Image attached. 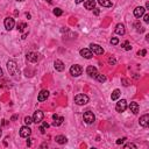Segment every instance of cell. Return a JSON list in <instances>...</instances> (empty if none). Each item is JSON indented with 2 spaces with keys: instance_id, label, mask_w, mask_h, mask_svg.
Wrapping results in <instances>:
<instances>
[{
  "instance_id": "cell-10",
  "label": "cell",
  "mask_w": 149,
  "mask_h": 149,
  "mask_svg": "<svg viewBox=\"0 0 149 149\" xmlns=\"http://www.w3.org/2000/svg\"><path fill=\"white\" fill-rule=\"evenodd\" d=\"M80 56L86 58V60H90V58H92V56H93V52L90 50V49L84 48V49H82L80 50Z\"/></svg>"
},
{
  "instance_id": "cell-15",
  "label": "cell",
  "mask_w": 149,
  "mask_h": 149,
  "mask_svg": "<svg viewBox=\"0 0 149 149\" xmlns=\"http://www.w3.org/2000/svg\"><path fill=\"white\" fill-rule=\"evenodd\" d=\"M145 12H146V8L140 6V7H136L134 10V15H135V17H141V16H143Z\"/></svg>"
},
{
  "instance_id": "cell-7",
  "label": "cell",
  "mask_w": 149,
  "mask_h": 149,
  "mask_svg": "<svg viewBox=\"0 0 149 149\" xmlns=\"http://www.w3.org/2000/svg\"><path fill=\"white\" fill-rule=\"evenodd\" d=\"M43 112L42 111H35L34 114H33V122H35V124H40V122H42L43 120Z\"/></svg>"
},
{
  "instance_id": "cell-3",
  "label": "cell",
  "mask_w": 149,
  "mask_h": 149,
  "mask_svg": "<svg viewBox=\"0 0 149 149\" xmlns=\"http://www.w3.org/2000/svg\"><path fill=\"white\" fill-rule=\"evenodd\" d=\"M83 119H84V121H85L87 125H91V124H93V122L96 121V116H94V114H93L91 111H87V112L84 113Z\"/></svg>"
},
{
  "instance_id": "cell-36",
  "label": "cell",
  "mask_w": 149,
  "mask_h": 149,
  "mask_svg": "<svg viewBox=\"0 0 149 149\" xmlns=\"http://www.w3.org/2000/svg\"><path fill=\"white\" fill-rule=\"evenodd\" d=\"M42 128H44V129H47V128H49V124H47V122H43L42 126H41Z\"/></svg>"
},
{
  "instance_id": "cell-41",
  "label": "cell",
  "mask_w": 149,
  "mask_h": 149,
  "mask_svg": "<svg viewBox=\"0 0 149 149\" xmlns=\"http://www.w3.org/2000/svg\"><path fill=\"white\" fill-rule=\"evenodd\" d=\"M146 8H147V10H149V2H148V1L146 2Z\"/></svg>"
},
{
  "instance_id": "cell-19",
  "label": "cell",
  "mask_w": 149,
  "mask_h": 149,
  "mask_svg": "<svg viewBox=\"0 0 149 149\" xmlns=\"http://www.w3.org/2000/svg\"><path fill=\"white\" fill-rule=\"evenodd\" d=\"M139 104L138 103H135V101H133V103H130L129 104V110H130V112L133 113V114H138L139 113Z\"/></svg>"
},
{
  "instance_id": "cell-18",
  "label": "cell",
  "mask_w": 149,
  "mask_h": 149,
  "mask_svg": "<svg viewBox=\"0 0 149 149\" xmlns=\"http://www.w3.org/2000/svg\"><path fill=\"white\" fill-rule=\"evenodd\" d=\"M84 7L89 11H92L96 8V1L94 0H89V1H85L84 2Z\"/></svg>"
},
{
  "instance_id": "cell-44",
  "label": "cell",
  "mask_w": 149,
  "mask_h": 149,
  "mask_svg": "<svg viewBox=\"0 0 149 149\" xmlns=\"http://www.w3.org/2000/svg\"><path fill=\"white\" fill-rule=\"evenodd\" d=\"M1 134H2V132H1V127H0V138H1Z\"/></svg>"
},
{
  "instance_id": "cell-31",
  "label": "cell",
  "mask_w": 149,
  "mask_h": 149,
  "mask_svg": "<svg viewBox=\"0 0 149 149\" xmlns=\"http://www.w3.org/2000/svg\"><path fill=\"white\" fill-rule=\"evenodd\" d=\"M126 138H122V139H118V140H116V145H122V143H124V142L125 141H126Z\"/></svg>"
},
{
  "instance_id": "cell-8",
  "label": "cell",
  "mask_w": 149,
  "mask_h": 149,
  "mask_svg": "<svg viewBox=\"0 0 149 149\" xmlns=\"http://www.w3.org/2000/svg\"><path fill=\"white\" fill-rule=\"evenodd\" d=\"M4 25H5V28L7 29V30H12V29L14 28L15 22H14L13 17H6L5 21H4Z\"/></svg>"
},
{
  "instance_id": "cell-45",
  "label": "cell",
  "mask_w": 149,
  "mask_h": 149,
  "mask_svg": "<svg viewBox=\"0 0 149 149\" xmlns=\"http://www.w3.org/2000/svg\"><path fill=\"white\" fill-rule=\"evenodd\" d=\"M16 1H19V2H22V1H25V0H16Z\"/></svg>"
},
{
  "instance_id": "cell-4",
  "label": "cell",
  "mask_w": 149,
  "mask_h": 149,
  "mask_svg": "<svg viewBox=\"0 0 149 149\" xmlns=\"http://www.w3.org/2000/svg\"><path fill=\"white\" fill-rule=\"evenodd\" d=\"M70 74L74 76V77H78V76H80L83 74V68L80 65H78V64H75V65H72L70 68Z\"/></svg>"
},
{
  "instance_id": "cell-12",
  "label": "cell",
  "mask_w": 149,
  "mask_h": 149,
  "mask_svg": "<svg viewBox=\"0 0 149 149\" xmlns=\"http://www.w3.org/2000/svg\"><path fill=\"white\" fill-rule=\"evenodd\" d=\"M49 97V91L48 90H42L40 93H39V97H37V100L39 101H46Z\"/></svg>"
},
{
  "instance_id": "cell-39",
  "label": "cell",
  "mask_w": 149,
  "mask_h": 149,
  "mask_svg": "<svg viewBox=\"0 0 149 149\" xmlns=\"http://www.w3.org/2000/svg\"><path fill=\"white\" fill-rule=\"evenodd\" d=\"M75 1H76V4H82L84 0H75Z\"/></svg>"
},
{
  "instance_id": "cell-21",
  "label": "cell",
  "mask_w": 149,
  "mask_h": 149,
  "mask_svg": "<svg viewBox=\"0 0 149 149\" xmlns=\"http://www.w3.org/2000/svg\"><path fill=\"white\" fill-rule=\"evenodd\" d=\"M55 141H56L58 145H65L66 142H68V139L64 135H57L56 138H55Z\"/></svg>"
},
{
  "instance_id": "cell-32",
  "label": "cell",
  "mask_w": 149,
  "mask_h": 149,
  "mask_svg": "<svg viewBox=\"0 0 149 149\" xmlns=\"http://www.w3.org/2000/svg\"><path fill=\"white\" fill-rule=\"evenodd\" d=\"M146 54H147V50H145V49H142V50H139V51H138V55H139V56H145Z\"/></svg>"
},
{
  "instance_id": "cell-16",
  "label": "cell",
  "mask_w": 149,
  "mask_h": 149,
  "mask_svg": "<svg viewBox=\"0 0 149 149\" xmlns=\"http://www.w3.org/2000/svg\"><path fill=\"white\" fill-rule=\"evenodd\" d=\"M54 66H55V69H56L57 71H63L64 68H65L64 63L61 60H56V61H55V62H54Z\"/></svg>"
},
{
  "instance_id": "cell-33",
  "label": "cell",
  "mask_w": 149,
  "mask_h": 149,
  "mask_svg": "<svg viewBox=\"0 0 149 149\" xmlns=\"http://www.w3.org/2000/svg\"><path fill=\"white\" fill-rule=\"evenodd\" d=\"M109 63L111 64V65H114V64L116 63V61H115V58L114 57H111L110 60H109Z\"/></svg>"
},
{
  "instance_id": "cell-14",
  "label": "cell",
  "mask_w": 149,
  "mask_h": 149,
  "mask_svg": "<svg viewBox=\"0 0 149 149\" xmlns=\"http://www.w3.org/2000/svg\"><path fill=\"white\" fill-rule=\"evenodd\" d=\"M139 124H140V126H142V127H147L149 125V115L148 114L142 115L139 120Z\"/></svg>"
},
{
  "instance_id": "cell-42",
  "label": "cell",
  "mask_w": 149,
  "mask_h": 149,
  "mask_svg": "<svg viewBox=\"0 0 149 149\" xmlns=\"http://www.w3.org/2000/svg\"><path fill=\"white\" fill-rule=\"evenodd\" d=\"M16 119H17L16 115H13V116H12V120H16Z\"/></svg>"
},
{
  "instance_id": "cell-35",
  "label": "cell",
  "mask_w": 149,
  "mask_h": 149,
  "mask_svg": "<svg viewBox=\"0 0 149 149\" xmlns=\"http://www.w3.org/2000/svg\"><path fill=\"white\" fill-rule=\"evenodd\" d=\"M121 82H122V83H124V85H125V86H128V85H129V83H128V80H127V79H125V78H122V79H121Z\"/></svg>"
},
{
  "instance_id": "cell-23",
  "label": "cell",
  "mask_w": 149,
  "mask_h": 149,
  "mask_svg": "<svg viewBox=\"0 0 149 149\" xmlns=\"http://www.w3.org/2000/svg\"><path fill=\"white\" fill-rule=\"evenodd\" d=\"M120 94H121V93H120V90L116 89V90H114V91L112 92V96H111V98H112V100H116V99L120 97Z\"/></svg>"
},
{
  "instance_id": "cell-6",
  "label": "cell",
  "mask_w": 149,
  "mask_h": 149,
  "mask_svg": "<svg viewBox=\"0 0 149 149\" xmlns=\"http://www.w3.org/2000/svg\"><path fill=\"white\" fill-rule=\"evenodd\" d=\"M90 50L96 55H103L104 54V49L99 44H96V43H91V44H90Z\"/></svg>"
},
{
  "instance_id": "cell-27",
  "label": "cell",
  "mask_w": 149,
  "mask_h": 149,
  "mask_svg": "<svg viewBox=\"0 0 149 149\" xmlns=\"http://www.w3.org/2000/svg\"><path fill=\"white\" fill-rule=\"evenodd\" d=\"M54 14L56 16H61L63 14V11L61 10V8H55V10H54Z\"/></svg>"
},
{
  "instance_id": "cell-34",
  "label": "cell",
  "mask_w": 149,
  "mask_h": 149,
  "mask_svg": "<svg viewBox=\"0 0 149 149\" xmlns=\"http://www.w3.org/2000/svg\"><path fill=\"white\" fill-rule=\"evenodd\" d=\"M145 17H143V20H145V22L146 23H148L149 22V14H143Z\"/></svg>"
},
{
  "instance_id": "cell-26",
  "label": "cell",
  "mask_w": 149,
  "mask_h": 149,
  "mask_svg": "<svg viewBox=\"0 0 149 149\" xmlns=\"http://www.w3.org/2000/svg\"><path fill=\"white\" fill-rule=\"evenodd\" d=\"M122 47H124V49L125 50H130V49H132V46H130V43L128 42V41H126V42L124 43V44H122Z\"/></svg>"
},
{
  "instance_id": "cell-5",
  "label": "cell",
  "mask_w": 149,
  "mask_h": 149,
  "mask_svg": "<svg viewBox=\"0 0 149 149\" xmlns=\"http://www.w3.org/2000/svg\"><path fill=\"white\" fill-rule=\"evenodd\" d=\"M126 109H127V101L125 100V99H121V100H119L118 103H116V106H115L116 112L122 113L126 111Z\"/></svg>"
},
{
  "instance_id": "cell-11",
  "label": "cell",
  "mask_w": 149,
  "mask_h": 149,
  "mask_svg": "<svg viewBox=\"0 0 149 149\" xmlns=\"http://www.w3.org/2000/svg\"><path fill=\"white\" fill-rule=\"evenodd\" d=\"M39 54L37 52H28L27 54V60L29 61V62H31V63H35V62H37L39 61Z\"/></svg>"
},
{
  "instance_id": "cell-20",
  "label": "cell",
  "mask_w": 149,
  "mask_h": 149,
  "mask_svg": "<svg viewBox=\"0 0 149 149\" xmlns=\"http://www.w3.org/2000/svg\"><path fill=\"white\" fill-rule=\"evenodd\" d=\"M115 33L118 35H124L126 33V29H125V26L122 25V23H118L115 27Z\"/></svg>"
},
{
  "instance_id": "cell-28",
  "label": "cell",
  "mask_w": 149,
  "mask_h": 149,
  "mask_svg": "<svg viewBox=\"0 0 149 149\" xmlns=\"http://www.w3.org/2000/svg\"><path fill=\"white\" fill-rule=\"evenodd\" d=\"M31 122H33V118H31V116H26L25 118V124L27 125V126H29Z\"/></svg>"
},
{
  "instance_id": "cell-22",
  "label": "cell",
  "mask_w": 149,
  "mask_h": 149,
  "mask_svg": "<svg viewBox=\"0 0 149 149\" xmlns=\"http://www.w3.org/2000/svg\"><path fill=\"white\" fill-rule=\"evenodd\" d=\"M98 4L103 7H112V2L111 0H98Z\"/></svg>"
},
{
  "instance_id": "cell-25",
  "label": "cell",
  "mask_w": 149,
  "mask_h": 149,
  "mask_svg": "<svg viewBox=\"0 0 149 149\" xmlns=\"http://www.w3.org/2000/svg\"><path fill=\"white\" fill-rule=\"evenodd\" d=\"M26 28H27V25H26V23L25 22H21V23H17V30H19V31H23V30H25V29Z\"/></svg>"
},
{
  "instance_id": "cell-38",
  "label": "cell",
  "mask_w": 149,
  "mask_h": 149,
  "mask_svg": "<svg viewBox=\"0 0 149 149\" xmlns=\"http://www.w3.org/2000/svg\"><path fill=\"white\" fill-rule=\"evenodd\" d=\"M94 14H96V15H98V14H99V10H98V8H94Z\"/></svg>"
},
{
  "instance_id": "cell-9",
  "label": "cell",
  "mask_w": 149,
  "mask_h": 149,
  "mask_svg": "<svg viewBox=\"0 0 149 149\" xmlns=\"http://www.w3.org/2000/svg\"><path fill=\"white\" fill-rule=\"evenodd\" d=\"M30 134H31V129L29 128V126H23L20 128V136H22V138H29Z\"/></svg>"
},
{
  "instance_id": "cell-40",
  "label": "cell",
  "mask_w": 149,
  "mask_h": 149,
  "mask_svg": "<svg viewBox=\"0 0 149 149\" xmlns=\"http://www.w3.org/2000/svg\"><path fill=\"white\" fill-rule=\"evenodd\" d=\"M46 147H48V145L47 143H43L42 146H41V148H46Z\"/></svg>"
},
{
  "instance_id": "cell-29",
  "label": "cell",
  "mask_w": 149,
  "mask_h": 149,
  "mask_svg": "<svg viewBox=\"0 0 149 149\" xmlns=\"http://www.w3.org/2000/svg\"><path fill=\"white\" fill-rule=\"evenodd\" d=\"M125 149H129V148H133V149H136V145H134V143H127L126 146L124 147Z\"/></svg>"
},
{
  "instance_id": "cell-2",
  "label": "cell",
  "mask_w": 149,
  "mask_h": 149,
  "mask_svg": "<svg viewBox=\"0 0 149 149\" xmlns=\"http://www.w3.org/2000/svg\"><path fill=\"white\" fill-rule=\"evenodd\" d=\"M75 103L77 105H86L89 103V97L86 94H77L75 97Z\"/></svg>"
},
{
  "instance_id": "cell-17",
  "label": "cell",
  "mask_w": 149,
  "mask_h": 149,
  "mask_svg": "<svg viewBox=\"0 0 149 149\" xmlns=\"http://www.w3.org/2000/svg\"><path fill=\"white\" fill-rule=\"evenodd\" d=\"M52 119H54V126H61L62 125V122L64 121V118L63 116H58L57 114H54L52 115Z\"/></svg>"
},
{
  "instance_id": "cell-37",
  "label": "cell",
  "mask_w": 149,
  "mask_h": 149,
  "mask_svg": "<svg viewBox=\"0 0 149 149\" xmlns=\"http://www.w3.org/2000/svg\"><path fill=\"white\" fill-rule=\"evenodd\" d=\"M27 146H28V147H30V146H31V139L27 140Z\"/></svg>"
},
{
  "instance_id": "cell-30",
  "label": "cell",
  "mask_w": 149,
  "mask_h": 149,
  "mask_svg": "<svg viewBox=\"0 0 149 149\" xmlns=\"http://www.w3.org/2000/svg\"><path fill=\"white\" fill-rule=\"evenodd\" d=\"M119 43V40L116 39V37H112L111 39V44H113V46H116Z\"/></svg>"
},
{
  "instance_id": "cell-13",
  "label": "cell",
  "mask_w": 149,
  "mask_h": 149,
  "mask_svg": "<svg viewBox=\"0 0 149 149\" xmlns=\"http://www.w3.org/2000/svg\"><path fill=\"white\" fill-rule=\"evenodd\" d=\"M86 74L90 76V77H93V78H96V76L98 75V70L94 68V66H92V65H90V66H87V69H86Z\"/></svg>"
},
{
  "instance_id": "cell-1",
  "label": "cell",
  "mask_w": 149,
  "mask_h": 149,
  "mask_svg": "<svg viewBox=\"0 0 149 149\" xmlns=\"http://www.w3.org/2000/svg\"><path fill=\"white\" fill-rule=\"evenodd\" d=\"M7 69H8V72H10L13 77H17V76L20 75L19 68H17V64L14 62V61H8V62H7Z\"/></svg>"
},
{
  "instance_id": "cell-43",
  "label": "cell",
  "mask_w": 149,
  "mask_h": 149,
  "mask_svg": "<svg viewBox=\"0 0 149 149\" xmlns=\"http://www.w3.org/2000/svg\"><path fill=\"white\" fill-rule=\"evenodd\" d=\"M2 75H4V74H2V69L0 68V77H2Z\"/></svg>"
},
{
  "instance_id": "cell-24",
  "label": "cell",
  "mask_w": 149,
  "mask_h": 149,
  "mask_svg": "<svg viewBox=\"0 0 149 149\" xmlns=\"http://www.w3.org/2000/svg\"><path fill=\"white\" fill-rule=\"evenodd\" d=\"M96 79H97L98 82H100V83H104V82H106V76L98 74L97 76H96Z\"/></svg>"
}]
</instances>
